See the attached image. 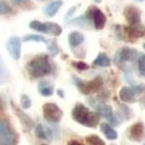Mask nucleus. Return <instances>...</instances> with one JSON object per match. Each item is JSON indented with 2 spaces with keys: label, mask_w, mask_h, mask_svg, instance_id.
Listing matches in <instances>:
<instances>
[{
  "label": "nucleus",
  "mask_w": 145,
  "mask_h": 145,
  "mask_svg": "<svg viewBox=\"0 0 145 145\" xmlns=\"http://www.w3.org/2000/svg\"><path fill=\"white\" fill-rule=\"evenodd\" d=\"M29 28L35 31H39V33H46V34H51L54 36L61 35V33H62L61 25L57 23H52V22L31 21L29 23Z\"/></svg>",
  "instance_id": "423d86ee"
},
{
  "label": "nucleus",
  "mask_w": 145,
  "mask_h": 145,
  "mask_svg": "<svg viewBox=\"0 0 145 145\" xmlns=\"http://www.w3.org/2000/svg\"><path fill=\"white\" fill-rule=\"evenodd\" d=\"M34 133L36 135V138L42 139V140H51L53 138V133H52L51 128H48V127L44 126L41 123H39V125L35 126Z\"/></svg>",
  "instance_id": "ddd939ff"
},
{
  "label": "nucleus",
  "mask_w": 145,
  "mask_h": 145,
  "mask_svg": "<svg viewBox=\"0 0 145 145\" xmlns=\"http://www.w3.org/2000/svg\"><path fill=\"white\" fill-rule=\"evenodd\" d=\"M21 106L22 109H29L31 106V99L27 94H22L21 96Z\"/></svg>",
  "instance_id": "393cba45"
},
{
  "label": "nucleus",
  "mask_w": 145,
  "mask_h": 145,
  "mask_svg": "<svg viewBox=\"0 0 145 145\" xmlns=\"http://www.w3.org/2000/svg\"><path fill=\"white\" fill-rule=\"evenodd\" d=\"M57 94L61 98H64V92H63L62 89H57Z\"/></svg>",
  "instance_id": "2f4dec72"
},
{
  "label": "nucleus",
  "mask_w": 145,
  "mask_h": 145,
  "mask_svg": "<svg viewBox=\"0 0 145 145\" xmlns=\"http://www.w3.org/2000/svg\"><path fill=\"white\" fill-rule=\"evenodd\" d=\"M138 52L135 51L134 48H131V47H122L117 51L116 56H115V62L121 64V63H126V62H129V61H134L135 57H137Z\"/></svg>",
  "instance_id": "1a4fd4ad"
},
{
  "label": "nucleus",
  "mask_w": 145,
  "mask_h": 145,
  "mask_svg": "<svg viewBox=\"0 0 145 145\" xmlns=\"http://www.w3.org/2000/svg\"><path fill=\"white\" fill-rule=\"evenodd\" d=\"M74 65L76 69H79V70H86V69H88V65L86 64L85 62H74Z\"/></svg>",
  "instance_id": "cd10ccee"
},
{
  "label": "nucleus",
  "mask_w": 145,
  "mask_h": 145,
  "mask_svg": "<svg viewBox=\"0 0 145 145\" xmlns=\"http://www.w3.org/2000/svg\"><path fill=\"white\" fill-rule=\"evenodd\" d=\"M42 116L50 123H58L63 117V111L56 103H45L42 105Z\"/></svg>",
  "instance_id": "0eeeda50"
},
{
  "label": "nucleus",
  "mask_w": 145,
  "mask_h": 145,
  "mask_svg": "<svg viewBox=\"0 0 145 145\" xmlns=\"http://www.w3.org/2000/svg\"><path fill=\"white\" fill-rule=\"evenodd\" d=\"M68 145H82V144H81L79 140H76V139H71V140L68 142Z\"/></svg>",
  "instance_id": "c85d7f7f"
},
{
  "label": "nucleus",
  "mask_w": 145,
  "mask_h": 145,
  "mask_svg": "<svg viewBox=\"0 0 145 145\" xmlns=\"http://www.w3.org/2000/svg\"><path fill=\"white\" fill-rule=\"evenodd\" d=\"M75 10H76V6H74V7H71L69 11H68V13H67V18H69L70 16H72V13L75 12Z\"/></svg>",
  "instance_id": "7c9ffc66"
},
{
  "label": "nucleus",
  "mask_w": 145,
  "mask_h": 145,
  "mask_svg": "<svg viewBox=\"0 0 145 145\" xmlns=\"http://www.w3.org/2000/svg\"><path fill=\"white\" fill-rule=\"evenodd\" d=\"M89 103L92 104L93 108L99 112V115H102L103 117H105V119L110 122L112 126H119L121 123L120 119L114 114L112 108L110 105H108V104H105L104 102H97L96 99H91Z\"/></svg>",
  "instance_id": "39448f33"
},
{
  "label": "nucleus",
  "mask_w": 145,
  "mask_h": 145,
  "mask_svg": "<svg viewBox=\"0 0 145 145\" xmlns=\"http://www.w3.org/2000/svg\"><path fill=\"white\" fill-rule=\"evenodd\" d=\"M123 15L129 27L140 25V12L138 11V8L133 6H127L123 11Z\"/></svg>",
  "instance_id": "9d476101"
},
{
  "label": "nucleus",
  "mask_w": 145,
  "mask_h": 145,
  "mask_svg": "<svg viewBox=\"0 0 145 145\" xmlns=\"http://www.w3.org/2000/svg\"><path fill=\"white\" fill-rule=\"evenodd\" d=\"M144 134V126L142 122H135L128 128V137L133 142H140Z\"/></svg>",
  "instance_id": "f8f14e48"
},
{
  "label": "nucleus",
  "mask_w": 145,
  "mask_h": 145,
  "mask_svg": "<svg viewBox=\"0 0 145 145\" xmlns=\"http://www.w3.org/2000/svg\"><path fill=\"white\" fill-rule=\"evenodd\" d=\"M62 4H63L62 0H53V1H51L48 5H46V7L44 8V11H45V13H46V16H48V17L54 16L58 12V10L61 8Z\"/></svg>",
  "instance_id": "6ab92c4d"
},
{
  "label": "nucleus",
  "mask_w": 145,
  "mask_h": 145,
  "mask_svg": "<svg viewBox=\"0 0 145 145\" xmlns=\"http://www.w3.org/2000/svg\"><path fill=\"white\" fill-rule=\"evenodd\" d=\"M93 64L96 67H101V68H108L111 65V61L108 57V54L105 52H101L98 53V56L96 57V59L93 61Z\"/></svg>",
  "instance_id": "aec40b11"
},
{
  "label": "nucleus",
  "mask_w": 145,
  "mask_h": 145,
  "mask_svg": "<svg viewBox=\"0 0 145 145\" xmlns=\"http://www.w3.org/2000/svg\"><path fill=\"white\" fill-rule=\"evenodd\" d=\"M27 71L33 79H39L51 74L52 64L50 62L48 56L47 54H38L34 58H31L27 64Z\"/></svg>",
  "instance_id": "f03ea898"
},
{
  "label": "nucleus",
  "mask_w": 145,
  "mask_h": 145,
  "mask_svg": "<svg viewBox=\"0 0 145 145\" xmlns=\"http://www.w3.org/2000/svg\"><path fill=\"white\" fill-rule=\"evenodd\" d=\"M143 47H144V50H145V44H144V45H143Z\"/></svg>",
  "instance_id": "c9c22d12"
},
{
  "label": "nucleus",
  "mask_w": 145,
  "mask_h": 145,
  "mask_svg": "<svg viewBox=\"0 0 145 145\" xmlns=\"http://www.w3.org/2000/svg\"><path fill=\"white\" fill-rule=\"evenodd\" d=\"M89 18L93 23V27L96 29H103L104 25L106 23V17L105 15L102 12V10H99L98 7H93L91 8V15Z\"/></svg>",
  "instance_id": "9b49d317"
},
{
  "label": "nucleus",
  "mask_w": 145,
  "mask_h": 145,
  "mask_svg": "<svg viewBox=\"0 0 145 145\" xmlns=\"http://www.w3.org/2000/svg\"><path fill=\"white\" fill-rule=\"evenodd\" d=\"M86 142H87L88 145H105V142L102 139V138H99L98 135L96 134H89L86 137Z\"/></svg>",
  "instance_id": "4be33fe9"
},
{
  "label": "nucleus",
  "mask_w": 145,
  "mask_h": 145,
  "mask_svg": "<svg viewBox=\"0 0 145 145\" xmlns=\"http://www.w3.org/2000/svg\"><path fill=\"white\" fill-rule=\"evenodd\" d=\"M11 108H12V110L15 111V114L17 115V117L20 119V121L27 127V128H28V129H31V128H33V127H34V122H33V120H31L28 115L24 114V111H21V110H20V108L16 106L12 102H11Z\"/></svg>",
  "instance_id": "4468645a"
},
{
  "label": "nucleus",
  "mask_w": 145,
  "mask_h": 145,
  "mask_svg": "<svg viewBox=\"0 0 145 145\" xmlns=\"http://www.w3.org/2000/svg\"><path fill=\"white\" fill-rule=\"evenodd\" d=\"M137 1H144V0H137Z\"/></svg>",
  "instance_id": "f704fd0d"
},
{
  "label": "nucleus",
  "mask_w": 145,
  "mask_h": 145,
  "mask_svg": "<svg viewBox=\"0 0 145 145\" xmlns=\"http://www.w3.org/2000/svg\"><path fill=\"white\" fill-rule=\"evenodd\" d=\"M0 13H1L3 16L10 15V13H12V7L8 5L7 3L1 1V3H0Z\"/></svg>",
  "instance_id": "b1692460"
},
{
  "label": "nucleus",
  "mask_w": 145,
  "mask_h": 145,
  "mask_svg": "<svg viewBox=\"0 0 145 145\" xmlns=\"http://www.w3.org/2000/svg\"><path fill=\"white\" fill-rule=\"evenodd\" d=\"M131 87L133 88L135 94H140V93L145 92V85L144 84H134V85L131 86Z\"/></svg>",
  "instance_id": "bb28decb"
},
{
  "label": "nucleus",
  "mask_w": 145,
  "mask_h": 145,
  "mask_svg": "<svg viewBox=\"0 0 145 145\" xmlns=\"http://www.w3.org/2000/svg\"><path fill=\"white\" fill-rule=\"evenodd\" d=\"M22 40L20 36H11L8 38L7 42H6V48L10 56L13 58L15 61H18L21 58V48H22Z\"/></svg>",
  "instance_id": "6e6552de"
},
{
  "label": "nucleus",
  "mask_w": 145,
  "mask_h": 145,
  "mask_svg": "<svg viewBox=\"0 0 145 145\" xmlns=\"http://www.w3.org/2000/svg\"><path fill=\"white\" fill-rule=\"evenodd\" d=\"M135 92L133 91L132 87H128V86H123V87L120 88L119 92V97L122 102L125 103H134L135 102Z\"/></svg>",
  "instance_id": "2eb2a0df"
},
{
  "label": "nucleus",
  "mask_w": 145,
  "mask_h": 145,
  "mask_svg": "<svg viewBox=\"0 0 145 145\" xmlns=\"http://www.w3.org/2000/svg\"><path fill=\"white\" fill-rule=\"evenodd\" d=\"M72 80L75 81L74 84H75L76 87H78V89L82 94H85V96H88L91 93L98 92L103 86V80L101 78H96L92 81H84L79 78H76V76H72Z\"/></svg>",
  "instance_id": "20e7f679"
},
{
  "label": "nucleus",
  "mask_w": 145,
  "mask_h": 145,
  "mask_svg": "<svg viewBox=\"0 0 145 145\" xmlns=\"http://www.w3.org/2000/svg\"><path fill=\"white\" fill-rule=\"evenodd\" d=\"M48 52L52 54V56H57V53L59 52V48H58V45L57 41H51L48 44Z\"/></svg>",
  "instance_id": "a878e982"
},
{
  "label": "nucleus",
  "mask_w": 145,
  "mask_h": 145,
  "mask_svg": "<svg viewBox=\"0 0 145 145\" xmlns=\"http://www.w3.org/2000/svg\"><path fill=\"white\" fill-rule=\"evenodd\" d=\"M18 135L10 122L3 119L0 121V145H17Z\"/></svg>",
  "instance_id": "7ed1b4c3"
},
{
  "label": "nucleus",
  "mask_w": 145,
  "mask_h": 145,
  "mask_svg": "<svg viewBox=\"0 0 145 145\" xmlns=\"http://www.w3.org/2000/svg\"><path fill=\"white\" fill-rule=\"evenodd\" d=\"M27 0H11L12 4H15V5H22V4H24Z\"/></svg>",
  "instance_id": "c756f323"
},
{
  "label": "nucleus",
  "mask_w": 145,
  "mask_h": 145,
  "mask_svg": "<svg viewBox=\"0 0 145 145\" xmlns=\"http://www.w3.org/2000/svg\"><path fill=\"white\" fill-rule=\"evenodd\" d=\"M23 41L24 42H28V41H35V42H48V40L45 38V36L41 35H38V34H29L23 38Z\"/></svg>",
  "instance_id": "412c9836"
},
{
  "label": "nucleus",
  "mask_w": 145,
  "mask_h": 145,
  "mask_svg": "<svg viewBox=\"0 0 145 145\" xmlns=\"http://www.w3.org/2000/svg\"><path fill=\"white\" fill-rule=\"evenodd\" d=\"M101 131H102V133L105 135V138L109 140H116L117 137H119V134H117L115 128L112 127V125L105 123V122L101 123Z\"/></svg>",
  "instance_id": "a211bd4d"
},
{
  "label": "nucleus",
  "mask_w": 145,
  "mask_h": 145,
  "mask_svg": "<svg viewBox=\"0 0 145 145\" xmlns=\"http://www.w3.org/2000/svg\"><path fill=\"white\" fill-rule=\"evenodd\" d=\"M71 117L74 119L79 125H82L88 128H94L97 127L101 120L99 112L91 111L89 109L81 103H78L71 110Z\"/></svg>",
  "instance_id": "f257e3e1"
},
{
  "label": "nucleus",
  "mask_w": 145,
  "mask_h": 145,
  "mask_svg": "<svg viewBox=\"0 0 145 145\" xmlns=\"http://www.w3.org/2000/svg\"><path fill=\"white\" fill-rule=\"evenodd\" d=\"M84 41H85V35L81 34L80 31H70L69 35H68V42H69L70 48L79 47Z\"/></svg>",
  "instance_id": "dca6fc26"
},
{
  "label": "nucleus",
  "mask_w": 145,
  "mask_h": 145,
  "mask_svg": "<svg viewBox=\"0 0 145 145\" xmlns=\"http://www.w3.org/2000/svg\"><path fill=\"white\" fill-rule=\"evenodd\" d=\"M41 145H47V144H41Z\"/></svg>",
  "instance_id": "e433bc0d"
},
{
  "label": "nucleus",
  "mask_w": 145,
  "mask_h": 145,
  "mask_svg": "<svg viewBox=\"0 0 145 145\" xmlns=\"http://www.w3.org/2000/svg\"><path fill=\"white\" fill-rule=\"evenodd\" d=\"M142 102H143V104H144V106H145V96L143 97V99H142Z\"/></svg>",
  "instance_id": "473e14b6"
},
{
  "label": "nucleus",
  "mask_w": 145,
  "mask_h": 145,
  "mask_svg": "<svg viewBox=\"0 0 145 145\" xmlns=\"http://www.w3.org/2000/svg\"><path fill=\"white\" fill-rule=\"evenodd\" d=\"M94 1H96V3H101L102 0H94Z\"/></svg>",
  "instance_id": "72a5a7b5"
},
{
  "label": "nucleus",
  "mask_w": 145,
  "mask_h": 145,
  "mask_svg": "<svg viewBox=\"0 0 145 145\" xmlns=\"http://www.w3.org/2000/svg\"><path fill=\"white\" fill-rule=\"evenodd\" d=\"M138 71L140 76L145 78V54H140L138 57Z\"/></svg>",
  "instance_id": "5701e85b"
},
{
  "label": "nucleus",
  "mask_w": 145,
  "mask_h": 145,
  "mask_svg": "<svg viewBox=\"0 0 145 145\" xmlns=\"http://www.w3.org/2000/svg\"><path fill=\"white\" fill-rule=\"evenodd\" d=\"M38 91L42 97H51L54 93V87L50 81H40L38 84Z\"/></svg>",
  "instance_id": "f3484780"
}]
</instances>
